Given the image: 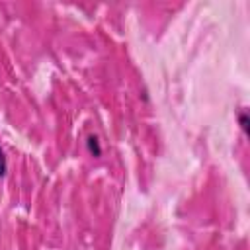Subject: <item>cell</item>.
I'll list each match as a JSON object with an SVG mask.
<instances>
[{
    "label": "cell",
    "mask_w": 250,
    "mask_h": 250,
    "mask_svg": "<svg viewBox=\"0 0 250 250\" xmlns=\"http://www.w3.org/2000/svg\"><path fill=\"white\" fill-rule=\"evenodd\" d=\"M86 146H88V152L92 154V156H102V146H100V139L96 137V135H88V139H86Z\"/></svg>",
    "instance_id": "6da1fadb"
},
{
    "label": "cell",
    "mask_w": 250,
    "mask_h": 250,
    "mask_svg": "<svg viewBox=\"0 0 250 250\" xmlns=\"http://www.w3.org/2000/svg\"><path fill=\"white\" fill-rule=\"evenodd\" d=\"M238 121H240V127H242L244 135H248V111H246V109H242V111L238 113Z\"/></svg>",
    "instance_id": "7a4b0ae2"
},
{
    "label": "cell",
    "mask_w": 250,
    "mask_h": 250,
    "mask_svg": "<svg viewBox=\"0 0 250 250\" xmlns=\"http://www.w3.org/2000/svg\"><path fill=\"white\" fill-rule=\"evenodd\" d=\"M6 172H8V160H6L4 150L0 148V178H2V176H6Z\"/></svg>",
    "instance_id": "3957f363"
}]
</instances>
